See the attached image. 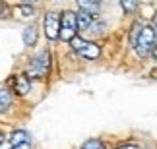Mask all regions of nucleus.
<instances>
[{"instance_id": "obj_2", "label": "nucleus", "mask_w": 157, "mask_h": 149, "mask_svg": "<svg viewBox=\"0 0 157 149\" xmlns=\"http://www.w3.org/2000/svg\"><path fill=\"white\" fill-rule=\"evenodd\" d=\"M49 70H51V54H49V50H43L29 62V68H27L25 76L27 77H35V80H41V77H47Z\"/></svg>"}, {"instance_id": "obj_5", "label": "nucleus", "mask_w": 157, "mask_h": 149, "mask_svg": "<svg viewBox=\"0 0 157 149\" xmlns=\"http://www.w3.org/2000/svg\"><path fill=\"white\" fill-rule=\"evenodd\" d=\"M12 85H14V93L17 95H27L29 93V89H31V83H29V77L25 74H17L12 77Z\"/></svg>"}, {"instance_id": "obj_21", "label": "nucleus", "mask_w": 157, "mask_h": 149, "mask_svg": "<svg viewBox=\"0 0 157 149\" xmlns=\"http://www.w3.org/2000/svg\"><path fill=\"white\" fill-rule=\"evenodd\" d=\"M23 4H33V2H37V0H21Z\"/></svg>"}, {"instance_id": "obj_4", "label": "nucleus", "mask_w": 157, "mask_h": 149, "mask_svg": "<svg viewBox=\"0 0 157 149\" xmlns=\"http://www.w3.org/2000/svg\"><path fill=\"white\" fill-rule=\"evenodd\" d=\"M60 31V14L56 12H47L45 16V35L49 41H56Z\"/></svg>"}, {"instance_id": "obj_1", "label": "nucleus", "mask_w": 157, "mask_h": 149, "mask_svg": "<svg viewBox=\"0 0 157 149\" xmlns=\"http://www.w3.org/2000/svg\"><path fill=\"white\" fill-rule=\"evenodd\" d=\"M155 45V29L151 25H144L140 27L138 31V37H136V43H134V49L138 52V56L146 58L151 50V47Z\"/></svg>"}, {"instance_id": "obj_19", "label": "nucleus", "mask_w": 157, "mask_h": 149, "mask_svg": "<svg viewBox=\"0 0 157 149\" xmlns=\"http://www.w3.org/2000/svg\"><path fill=\"white\" fill-rule=\"evenodd\" d=\"M149 54H151V58H153V60L157 62V43L151 47V50H149Z\"/></svg>"}, {"instance_id": "obj_15", "label": "nucleus", "mask_w": 157, "mask_h": 149, "mask_svg": "<svg viewBox=\"0 0 157 149\" xmlns=\"http://www.w3.org/2000/svg\"><path fill=\"white\" fill-rule=\"evenodd\" d=\"M83 45H86V41H83L82 37H78V35H76V37H74V39H72V41H70V47H72V49H74L76 52H78V50H80V49H82V47H83Z\"/></svg>"}, {"instance_id": "obj_7", "label": "nucleus", "mask_w": 157, "mask_h": 149, "mask_svg": "<svg viewBox=\"0 0 157 149\" xmlns=\"http://www.w3.org/2000/svg\"><path fill=\"white\" fill-rule=\"evenodd\" d=\"M78 8H80L82 12H86V14H91L93 17L99 14L101 6L97 0H78Z\"/></svg>"}, {"instance_id": "obj_10", "label": "nucleus", "mask_w": 157, "mask_h": 149, "mask_svg": "<svg viewBox=\"0 0 157 149\" xmlns=\"http://www.w3.org/2000/svg\"><path fill=\"white\" fill-rule=\"evenodd\" d=\"M23 43H25V47H33L37 43V27L35 25H29L23 29Z\"/></svg>"}, {"instance_id": "obj_3", "label": "nucleus", "mask_w": 157, "mask_h": 149, "mask_svg": "<svg viewBox=\"0 0 157 149\" xmlns=\"http://www.w3.org/2000/svg\"><path fill=\"white\" fill-rule=\"evenodd\" d=\"M78 35V21H76V12L66 10L60 16V31H58V39L64 43H70Z\"/></svg>"}, {"instance_id": "obj_18", "label": "nucleus", "mask_w": 157, "mask_h": 149, "mask_svg": "<svg viewBox=\"0 0 157 149\" xmlns=\"http://www.w3.org/2000/svg\"><path fill=\"white\" fill-rule=\"evenodd\" d=\"M14 149H31V141H25V143H20V145H16Z\"/></svg>"}, {"instance_id": "obj_20", "label": "nucleus", "mask_w": 157, "mask_h": 149, "mask_svg": "<svg viewBox=\"0 0 157 149\" xmlns=\"http://www.w3.org/2000/svg\"><path fill=\"white\" fill-rule=\"evenodd\" d=\"M151 27L155 29V35H157V14L153 16V20H151Z\"/></svg>"}, {"instance_id": "obj_16", "label": "nucleus", "mask_w": 157, "mask_h": 149, "mask_svg": "<svg viewBox=\"0 0 157 149\" xmlns=\"http://www.w3.org/2000/svg\"><path fill=\"white\" fill-rule=\"evenodd\" d=\"M8 16H10V6L6 2H0V20H4Z\"/></svg>"}, {"instance_id": "obj_6", "label": "nucleus", "mask_w": 157, "mask_h": 149, "mask_svg": "<svg viewBox=\"0 0 157 149\" xmlns=\"http://www.w3.org/2000/svg\"><path fill=\"white\" fill-rule=\"evenodd\" d=\"M78 52H80V56L86 58V60H97L101 56V47L97 43H86Z\"/></svg>"}, {"instance_id": "obj_14", "label": "nucleus", "mask_w": 157, "mask_h": 149, "mask_svg": "<svg viewBox=\"0 0 157 149\" xmlns=\"http://www.w3.org/2000/svg\"><path fill=\"white\" fill-rule=\"evenodd\" d=\"M82 149H105V145H103V141H99V140H87L86 143L82 145Z\"/></svg>"}, {"instance_id": "obj_13", "label": "nucleus", "mask_w": 157, "mask_h": 149, "mask_svg": "<svg viewBox=\"0 0 157 149\" xmlns=\"http://www.w3.org/2000/svg\"><path fill=\"white\" fill-rule=\"evenodd\" d=\"M16 14H20V17H31L35 14V10H33L31 4H21L16 8Z\"/></svg>"}, {"instance_id": "obj_17", "label": "nucleus", "mask_w": 157, "mask_h": 149, "mask_svg": "<svg viewBox=\"0 0 157 149\" xmlns=\"http://www.w3.org/2000/svg\"><path fill=\"white\" fill-rule=\"evenodd\" d=\"M114 149H140V145H134V143H124V145H118Z\"/></svg>"}, {"instance_id": "obj_23", "label": "nucleus", "mask_w": 157, "mask_h": 149, "mask_svg": "<svg viewBox=\"0 0 157 149\" xmlns=\"http://www.w3.org/2000/svg\"><path fill=\"white\" fill-rule=\"evenodd\" d=\"M6 149H14V147H12V145H10V147H6Z\"/></svg>"}, {"instance_id": "obj_8", "label": "nucleus", "mask_w": 157, "mask_h": 149, "mask_svg": "<svg viewBox=\"0 0 157 149\" xmlns=\"http://www.w3.org/2000/svg\"><path fill=\"white\" fill-rule=\"evenodd\" d=\"M76 21H78V31H87V29L93 25V16L80 10L76 14Z\"/></svg>"}, {"instance_id": "obj_12", "label": "nucleus", "mask_w": 157, "mask_h": 149, "mask_svg": "<svg viewBox=\"0 0 157 149\" xmlns=\"http://www.w3.org/2000/svg\"><path fill=\"white\" fill-rule=\"evenodd\" d=\"M138 6H140L138 0H120V8H122L124 14H134L138 10Z\"/></svg>"}, {"instance_id": "obj_11", "label": "nucleus", "mask_w": 157, "mask_h": 149, "mask_svg": "<svg viewBox=\"0 0 157 149\" xmlns=\"http://www.w3.org/2000/svg\"><path fill=\"white\" fill-rule=\"evenodd\" d=\"M12 105V93L6 87H0V112H6Z\"/></svg>"}, {"instance_id": "obj_22", "label": "nucleus", "mask_w": 157, "mask_h": 149, "mask_svg": "<svg viewBox=\"0 0 157 149\" xmlns=\"http://www.w3.org/2000/svg\"><path fill=\"white\" fill-rule=\"evenodd\" d=\"M2 141H4V136H2V134H0V143H2Z\"/></svg>"}, {"instance_id": "obj_9", "label": "nucleus", "mask_w": 157, "mask_h": 149, "mask_svg": "<svg viewBox=\"0 0 157 149\" xmlns=\"http://www.w3.org/2000/svg\"><path fill=\"white\" fill-rule=\"evenodd\" d=\"M25 141H31L29 140V134L25 130H16V132H12V136H10V145L12 147H16L20 143H25Z\"/></svg>"}, {"instance_id": "obj_24", "label": "nucleus", "mask_w": 157, "mask_h": 149, "mask_svg": "<svg viewBox=\"0 0 157 149\" xmlns=\"http://www.w3.org/2000/svg\"><path fill=\"white\" fill-rule=\"evenodd\" d=\"M97 2H99V0H97Z\"/></svg>"}]
</instances>
